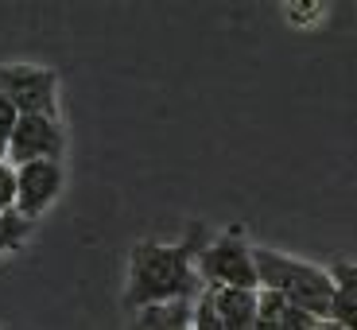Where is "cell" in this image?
<instances>
[{
	"label": "cell",
	"mask_w": 357,
	"mask_h": 330,
	"mask_svg": "<svg viewBox=\"0 0 357 330\" xmlns=\"http://www.w3.org/2000/svg\"><path fill=\"white\" fill-rule=\"evenodd\" d=\"M190 327H195V299H175V303L136 311V330H190Z\"/></svg>",
	"instance_id": "cell-10"
},
{
	"label": "cell",
	"mask_w": 357,
	"mask_h": 330,
	"mask_svg": "<svg viewBox=\"0 0 357 330\" xmlns=\"http://www.w3.org/2000/svg\"><path fill=\"white\" fill-rule=\"evenodd\" d=\"M214 311L225 330H257L260 315V292H245V287H210Z\"/></svg>",
	"instance_id": "cell-7"
},
{
	"label": "cell",
	"mask_w": 357,
	"mask_h": 330,
	"mask_svg": "<svg viewBox=\"0 0 357 330\" xmlns=\"http://www.w3.org/2000/svg\"><path fill=\"white\" fill-rule=\"evenodd\" d=\"M31 225H36V222H27L20 210H12V214L0 218V257L24 249V241L31 237Z\"/></svg>",
	"instance_id": "cell-11"
},
{
	"label": "cell",
	"mask_w": 357,
	"mask_h": 330,
	"mask_svg": "<svg viewBox=\"0 0 357 330\" xmlns=\"http://www.w3.org/2000/svg\"><path fill=\"white\" fill-rule=\"evenodd\" d=\"M0 163H8V144H0Z\"/></svg>",
	"instance_id": "cell-15"
},
{
	"label": "cell",
	"mask_w": 357,
	"mask_h": 330,
	"mask_svg": "<svg viewBox=\"0 0 357 330\" xmlns=\"http://www.w3.org/2000/svg\"><path fill=\"white\" fill-rule=\"evenodd\" d=\"M63 187H66L63 160L24 163V167H16V210L27 222H39V218L59 202Z\"/></svg>",
	"instance_id": "cell-5"
},
{
	"label": "cell",
	"mask_w": 357,
	"mask_h": 330,
	"mask_svg": "<svg viewBox=\"0 0 357 330\" xmlns=\"http://www.w3.org/2000/svg\"><path fill=\"white\" fill-rule=\"evenodd\" d=\"M319 330H338V327H334V322H322V327Z\"/></svg>",
	"instance_id": "cell-16"
},
{
	"label": "cell",
	"mask_w": 357,
	"mask_h": 330,
	"mask_svg": "<svg viewBox=\"0 0 357 330\" xmlns=\"http://www.w3.org/2000/svg\"><path fill=\"white\" fill-rule=\"evenodd\" d=\"M20 121H24V113H20V109H16V101H12V98H4V93H0V144H8L12 136H16Z\"/></svg>",
	"instance_id": "cell-13"
},
{
	"label": "cell",
	"mask_w": 357,
	"mask_h": 330,
	"mask_svg": "<svg viewBox=\"0 0 357 330\" xmlns=\"http://www.w3.org/2000/svg\"><path fill=\"white\" fill-rule=\"evenodd\" d=\"M0 93L16 101L24 117H59V74L36 63L0 66Z\"/></svg>",
	"instance_id": "cell-4"
},
{
	"label": "cell",
	"mask_w": 357,
	"mask_h": 330,
	"mask_svg": "<svg viewBox=\"0 0 357 330\" xmlns=\"http://www.w3.org/2000/svg\"><path fill=\"white\" fill-rule=\"evenodd\" d=\"M66 152V128L59 117H24L16 136L8 140V163H43V160H63Z\"/></svg>",
	"instance_id": "cell-6"
},
{
	"label": "cell",
	"mask_w": 357,
	"mask_h": 330,
	"mask_svg": "<svg viewBox=\"0 0 357 330\" xmlns=\"http://www.w3.org/2000/svg\"><path fill=\"white\" fill-rule=\"evenodd\" d=\"M257 272H260V287L264 292L284 295L295 307H303L307 315L331 322V307H334L331 268H319L311 260H295L276 249H257Z\"/></svg>",
	"instance_id": "cell-2"
},
{
	"label": "cell",
	"mask_w": 357,
	"mask_h": 330,
	"mask_svg": "<svg viewBox=\"0 0 357 330\" xmlns=\"http://www.w3.org/2000/svg\"><path fill=\"white\" fill-rule=\"evenodd\" d=\"M190 330H225L222 319L214 311V299H210V287H202V295L195 299V327Z\"/></svg>",
	"instance_id": "cell-12"
},
{
	"label": "cell",
	"mask_w": 357,
	"mask_h": 330,
	"mask_svg": "<svg viewBox=\"0 0 357 330\" xmlns=\"http://www.w3.org/2000/svg\"><path fill=\"white\" fill-rule=\"evenodd\" d=\"M16 210V167L0 163V218Z\"/></svg>",
	"instance_id": "cell-14"
},
{
	"label": "cell",
	"mask_w": 357,
	"mask_h": 330,
	"mask_svg": "<svg viewBox=\"0 0 357 330\" xmlns=\"http://www.w3.org/2000/svg\"><path fill=\"white\" fill-rule=\"evenodd\" d=\"M322 319L307 315L303 307H295L291 299L276 292L260 287V315H257V330H319Z\"/></svg>",
	"instance_id": "cell-8"
},
{
	"label": "cell",
	"mask_w": 357,
	"mask_h": 330,
	"mask_svg": "<svg viewBox=\"0 0 357 330\" xmlns=\"http://www.w3.org/2000/svg\"><path fill=\"white\" fill-rule=\"evenodd\" d=\"M198 280L206 287H245L260 292V272H257V249L245 237V225H229L218 233L214 241H206L198 253Z\"/></svg>",
	"instance_id": "cell-3"
},
{
	"label": "cell",
	"mask_w": 357,
	"mask_h": 330,
	"mask_svg": "<svg viewBox=\"0 0 357 330\" xmlns=\"http://www.w3.org/2000/svg\"><path fill=\"white\" fill-rule=\"evenodd\" d=\"M331 276H334L331 322L338 330H357V264H349V260H334Z\"/></svg>",
	"instance_id": "cell-9"
},
{
	"label": "cell",
	"mask_w": 357,
	"mask_h": 330,
	"mask_svg": "<svg viewBox=\"0 0 357 330\" xmlns=\"http://www.w3.org/2000/svg\"><path fill=\"white\" fill-rule=\"evenodd\" d=\"M202 225H190L183 241H136L128 257V280H125V307L144 311V307L175 303V299H198V253L206 249Z\"/></svg>",
	"instance_id": "cell-1"
}]
</instances>
